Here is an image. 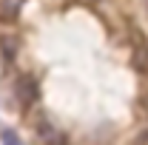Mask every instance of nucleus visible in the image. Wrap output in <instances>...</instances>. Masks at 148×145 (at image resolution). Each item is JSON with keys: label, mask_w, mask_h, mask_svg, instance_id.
<instances>
[{"label": "nucleus", "mask_w": 148, "mask_h": 145, "mask_svg": "<svg viewBox=\"0 0 148 145\" xmlns=\"http://www.w3.org/2000/svg\"><path fill=\"white\" fill-rule=\"evenodd\" d=\"M17 37L14 34H0V57H3V63H12L14 57H17Z\"/></svg>", "instance_id": "nucleus-4"}, {"label": "nucleus", "mask_w": 148, "mask_h": 145, "mask_svg": "<svg viewBox=\"0 0 148 145\" xmlns=\"http://www.w3.org/2000/svg\"><path fill=\"white\" fill-rule=\"evenodd\" d=\"M37 140L43 145H66V137H63V131L54 125V122H49V120H37Z\"/></svg>", "instance_id": "nucleus-3"}, {"label": "nucleus", "mask_w": 148, "mask_h": 145, "mask_svg": "<svg viewBox=\"0 0 148 145\" xmlns=\"http://www.w3.org/2000/svg\"><path fill=\"white\" fill-rule=\"evenodd\" d=\"M134 145H148V131H145V134H140V137H137V142H134Z\"/></svg>", "instance_id": "nucleus-7"}, {"label": "nucleus", "mask_w": 148, "mask_h": 145, "mask_svg": "<svg viewBox=\"0 0 148 145\" xmlns=\"http://www.w3.org/2000/svg\"><path fill=\"white\" fill-rule=\"evenodd\" d=\"M23 3L26 0H0V20H17L20 9H23Z\"/></svg>", "instance_id": "nucleus-5"}, {"label": "nucleus", "mask_w": 148, "mask_h": 145, "mask_svg": "<svg viewBox=\"0 0 148 145\" xmlns=\"http://www.w3.org/2000/svg\"><path fill=\"white\" fill-rule=\"evenodd\" d=\"M145 6H148V0H145Z\"/></svg>", "instance_id": "nucleus-8"}, {"label": "nucleus", "mask_w": 148, "mask_h": 145, "mask_svg": "<svg viewBox=\"0 0 148 145\" xmlns=\"http://www.w3.org/2000/svg\"><path fill=\"white\" fill-rule=\"evenodd\" d=\"M0 140H3V145H23V140H20V137L14 134V131H9V128H3Z\"/></svg>", "instance_id": "nucleus-6"}, {"label": "nucleus", "mask_w": 148, "mask_h": 145, "mask_svg": "<svg viewBox=\"0 0 148 145\" xmlns=\"http://www.w3.org/2000/svg\"><path fill=\"white\" fill-rule=\"evenodd\" d=\"M14 97H17V103L23 108H32L37 100H40V85H37V80L29 77V74L17 77V83H14Z\"/></svg>", "instance_id": "nucleus-2"}, {"label": "nucleus", "mask_w": 148, "mask_h": 145, "mask_svg": "<svg viewBox=\"0 0 148 145\" xmlns=\"http://www.w3.org/2000/svg\"><path fill=\"white\" fill-rule=\"evenodd\" d=\"M131 66L148 77V40L140 29H131Z\"/></svg>", "instance_id": "nucleus-1"}]
</instances>
